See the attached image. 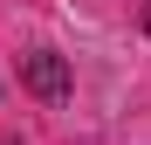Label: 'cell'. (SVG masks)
Returning a JSON list of instances; mask_svg holds the SVG:
<instances>
[{
	"mask_svg": "<svg viewBox=\"0 0 151 145\" xmlns=\"http://www.w3.org/2000/svg\"><path fill=\"white\" fill-rule=\"evenodd\" d=\"M28 83H35L41 97H69V69H62L55 55H35V62H28Z\"/></svg>",
	"mask_w": 151,
	"mask_h": 145,
	"instance_id": "cell-1",
	"label": "cell"
},
{
	"mask_svg": "<svg viewBox=\"0 0 151 145\" xmlns=\"http://www.w3.org/2000/svg\"><path fill=\"white\" fill-rule=\"evenodd\" d=\"M144 28H151V7H144Z\"/></svg>",
	"mask_w": 151,
	"mask_h": 145,
	"instance_id": "cell-2",
	"label": "cell"
}]
</instances>
